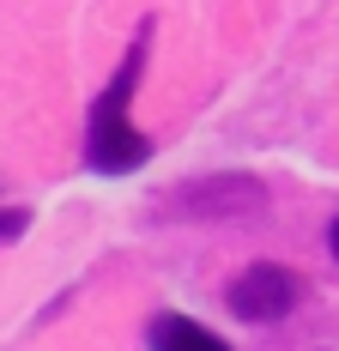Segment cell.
Here are the masks:
<instances>
[{
	"label": "cell",
	"instance_id": "4",
	"mask_svg": "<svg viewBox=\"0 0 339 351\" xmlns=\"http://www.w3.org/2000/svg\"><path fill=\"white\" fill-rule=\"evenodd\" d=\"M145 346L152 351H231L212 327H200L194 315H158L152 333H145Z\"/></svg>",
	"mask_w": 339,
	"mask_h": 351
},
{
	"label": "cell",
	"instance_id": "5",
	"mask_svg": "<svg viewBox=\"0 0 339 351\" xmlns=\"http://www.w3.org/2000/svg\"><path fill=\"white\" fill-rule=\"evenodd\" d=\"M25 224H31V212H25V206H0V243H19Z\"/></svg>",
	"mask_w": 339,
	"mask_h": 351
},
{
	"label": "cell",
	"instance_id": "3",
	"mask_svg": "<svg viewBox=\"0 0 339 351\" xmlns=\"http://www.w3.org/2000/svg\"><path fill=\"white\" fill-rule=\"evenodd\" d=\"M224 303H231L237 321L267 327V321H285L303 303V279H297L291 267H279V261H255V267H242L237 279L224 285Z\"/></svg>",
	"mask_w": 339,
	"mask_h": 351
},
{
	"label": "cell",
	"instance_id": "6",
	"mask_svg": "<svg viewBox=\"0 0 339 351\" xmlns=\"http://www.w3.org/2000/svg\"><path fill=\"white\" fill-rule=\"evenodd\" d=\"M327 243H334V254H339V218H334V230H327Z\"/></svg>",
	"mask_w": 339,
	"mask_h": 351
},
{
	"label": "cell",
	"instance_id": "1",
	"mask_svg": "<svg viewBox=\"0 0 339 351\" xmlns=\"http://www.w3.org/2000/svg\"><path fill=\"white\" fill-rule=\"evenodd\" d=\"M145 55H152V19L134 31L115 79L91 97V115H85V164L97 176H128V170H139L152 158V140L139 134L134 115H128L134 109V91H139V73H145Z\"/></svg>",
	"mask_w": 339,
	"mask_h": 351
},
{
	"label": "cell",
	"instance_id": "2",
	"mask_svg": "<svg viewBox=\"0 0 339 351\" xmlns=\"http://www.w3.org/2000/svg\"><path fill=\"white\" fill-rule=\"evenodd\" d=\"M267 206V188L255 176H200V182H182L158 200V218H237V212H261Z\"/></svg>",
	"mask_w": 339,
	"mask_h": 351
}]
</instances>
